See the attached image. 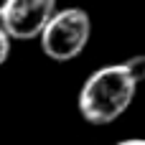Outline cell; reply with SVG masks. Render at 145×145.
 <instances>
[{"label":"cell","mask_w":145,"mask_h":145,"mask_svg":"<svg viewBox=\"0 0 145 145\" xmlns=\"http://www.w3.org/2000/svg\"><path fill=\"white\" fill-rule=\"evenodd\" d=\"M92 36V18L84 8H56V13L48 18L43 31L38 33L41 51L51 61H71L76 59Z\"/></svg>","instance_id":"2"},{"label":"cell","mask_w":145,"mask_h":145,"mask_svg":"<svg viewBox=\"0 0 145 145\" xmlns=\"http://www.w3.org/2000/svg\"><path fill=\"white\" fill-rule=\"evenodd\" d=\"M115 145H145L143 138H127V140H120V143H115Z\"/></svg>","instance_id":"5"},{"label":"cell","mask_w":145,"mask_h":145,"mask_svg":"<svg viewBox=\"0 0 145 145\" xmlns=\"http://www.w3.org/2000/svg\"><path fill=\"white\" fill-rule=\"evenodd\" d=\"M10 48H13V38L8 36V31L0 25V66L8 61V56H10Z\"/></svg>","instance_id":"4"},{"label":"cell","mask_w":145,"mask_h":145,"mask_svg":"<svg viewBox=\"0 0 145 145\" xmlns=\"http://www.w3.org/2000/svg\"><path fill=\"white\" fill-rule=\"evenodd\" d=\"M5 3H8V0H0V13H3V8H5Z\"/></svg>","instance_id":"6"},{"label":"cell","mask_w":145,"mask_h":145,"mask_svg":"<svg viewBox=\"0 0 145 145\" xmlns=\"http://www.w3.org/2000/svg\"><path fill=\"white\" fill-rule=\"evenodd\" d=\"M54 13L56 0H8L0 13V25L13 41H31L38 38Z\"/></svg>","instance_id":"3"},{"label":"cell","mask_w":145,"mask_h":145,"mask_svg":"<svg viewBox=\"0 0 145 145\" xmlns=\"http://www.w3.org/2000/svg\"><path fill=\"white\" fill-rule=\"evenodd\" d=\"M145 76V56H130L120 64L92 71L76 97V110L89 125H110L133 105Z\"/></svg>","instance_id":"1"}]
</instances>
